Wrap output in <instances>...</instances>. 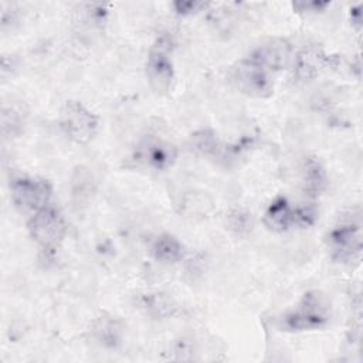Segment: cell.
I'll list each match as a JSON object with an SVG mask.
<instances>
[{
  "mask_svg": "<svg viewBox=\"0 0 363 363\" xmlns=\"http://www.w3.org/2000/svg\"><path fill=\"white\" fill-rule=\"evenodd\" d=\"M252 227V218L251 214L242 213V211H235L234 214L230 216V228H234L238 234L240 233H247Z\"/></svg>",
  "mask_w": 363,
  "mask_h": 363,
  "instance_id": "ac0fdd59",
  "label": "cell"
},
{
  "mask_svg": "<svg viewBox=\"0 0 363 363\" xmlns=\"http://www.w3.org/2000/svg\"><path fill=\"white\" fill-rule=\"evenodd\" d=\"M295 51L292 44L282 37H269L261 41L248 55L251 61L267 71H282L294 64Z\"/></svg>",
  "mask_w": 363,
  "mask_h": 363,
  "instance_id": "9c48e42d",
  "label": "cell"
},
{
  "mask_svg": "<svg viewBox=\"0 0 363 363\" xmlns=\"http://www.w3.org/2000/svg\"><path fill=\"white\" fill-rule=\"evenodd\" d=\"M332 319L329 298L320 291H308L295 306L279 315L277 326L289 333L311 332L325 328Z\"/></svg>",
  "mask_w": 363,
  "mask_h": 363,
  "instance_id": "6da1fadb",
  "label": "cell"
},
{
  "mask_svg": "<svg viewBox=\"0 0 363 363\" xmlns=\"http://www.w3.org/2000/svg\"><path fill=\"white\" fill-rule=\"evenodd\" d=\"M264 225L274 233H284L295 227V208L285 197H277L264 213Z\"/></svg>",
  "mask_w": 363,
  "mask_h": 363,
  "instance_id": "8fae6325",
  "label": "cell"
},
{
  "mask_svg": "<svg viewBox=\"0 0 363 363\" xmlns=\"http://www.w3.org/2000/svg\"><path fill=\"white\" fill-rule=\"evenodd\" d=\"M330 257L336 262L357 261L362 254V228L360 223L346 221L335 227L326 237Z\"/></svg>",
  "mask_w": 363,
  "mask_h": 363,
  "instance_id": "52a82bcc",
  "label": "cell"
},
{
  "mask_svg": "<svg viewBox=\"0 0 363 363\" xmlns=\"http://www.w3.org/2000/svg\"><path fill=\"white\" fill-rule=\"evenodd\" d=\"M150 252L159 262L174 264L184 257V245L173 234L163 233L153 240Z\"/></svg>",
  "mask_w": 363,
  "mask_h": 363,
  "instance_id": "7c38bea8",
  "label": "cell"
},
{
  "mask_svg": "<svg viewBox=\"0 0 363 363\" xmlns=\"http://www.w3.org/2000/svg\"><path fill=\"white\" fill-rule=\"evenodd\" d=\"M360 9H362L360 4L350 9V21L356 28L362 27V11H360Z\"/></svg>",
  "mask_w": 363,
  "mask_h": 363,
  "instance_id": "44dd1931",
  "label": "cell"
},
{
  "mask_svg": "<svg viewBox=\"0 0 363 363\" xmlns=\"http://www.w3.org/2000/svg\"><path fill=\"white\" fill-rule=\"evenodd\" d=\"M173 7H174L176 13L187 16V14H194V13L203 10L204 7H207V3L197 1V0H179V1L173 3Z\"/></svg>",
  "mask_w": 363,
  "mask_h": 363,
  "instance_id": "d6986e66",
  "label": "cell"
},
{
  "mask_svg": "<svg viewBox=\"0 0 363 363\" xmlns=\"http://www.w3.org/2000/svg\"><path fill=\"white\" fill-rule=\"evenodd\" d=\"M140 308L146 311V313L156 316V318H163L166 315H172L174 306L172 305L170 299H167L162 294H147L143 295Z\"/></svg>",
  "mask_w": 363,
  "mask_h": 363,
  "instance_id": "e0dca14e",
  "label": "cell"
},
{
  "mask_svg": "<svg viewBox=\"0 0 363 363\" xmlns=\"http://www.w3.org/2000/svg\"><path fill=\"white\" fill-rule=\"evenodd\" d=\"M329 6L328 1H296L294 3V9L298 11H308V13H318V11H323L326 7Z\"/></svg>",
  "mask_w": 363,
  "mask_h": 363,
  "instance_id": "ffe728a7",
  "label": "cell"
},
{
  "mask_svg": "<svg viewBox=\"0 0 363 363\" xmlns=\"http://www.w3.org/2000/svg\"><path fill=\"white\" fill-rule=\"evenodd\" d=\"M58 123L69 140L77 145H86L95 138L99 119L82 102L69 99L60 109Z\"/></svg>",
  "mask_w": 363,
  "mask_h": 363,
  "instance_id": "7a4b0ae2",
  "label": "cell"
},
{
  "mask_svg": "<svg viewBox=\"0 0 363 363\" xmlns=\"http://www.w3.org/2000/svg\"><path fill=\"white\" fill-rule=\"evenodd\" d=\"M10 193L18 210L35 213L48 206L52 196V186L45 179L21 176L11 182Z\"/></svg>",
  "mask_w": 363,
  "mask_h": 363,
  "instance_id": "8992f818",
  "label": "cell"
},
{
  "mask_svg": "<svg viewBox=\"0 0 363 363\" xmlns=\"http://www.w3.org/2000/svg\"><path fill=\"white\" fill-rule=\"evenodd\" d=\"M92 336L106 347H115L122 337V325L118 318L112 315H101L92 325Z\"/></svg>",
  "mask_w": 363,
  "mask_h": 363,
  "instance_id": "5bb4252c",
  "label": "cell"
},
{
  "mask_svg": "<svg viewBox=\"0 0 363 363\" xmlns=\"http://www.w3.org/2000/svg\"><path fill=\"white\" fill-rule=\"evenodd\" d=\"M190 142L194 150L204 156H220L221 153H224V147L213 129L203 128L196 130L194 133H191Z\"/></svg>",
  "mask_w": 363,
  "mask_h": 363,
  "instance_id": "9a60e30c",
  "label": "cell"
},
{
  "mask_svg": "<svg viewBox=\"0 0 363 363\" xmlns=\"http://www.w3.org/2000/svg\"><path fill=\"white\" fill-rule=\"evenodd\" d=\"M177 147L173 142L156 136H143L133 149V159L153 170H167L177 159Z\"/></svg>",
  "mask_w": 363,
  "mask_h": 363,
  "instance_id": "ba28073f",
  "label": "cell"
},
{
  "mask_svg": "<svg viewBox=\"0 0 363 363\" xmlns=\"http://www.w3.org/2000/svg\"><path fill=\"white\" fill-rule=\"evenodd\" d=\"M330 57L318 45H308L294 57V74L299 81H311L329 65Z\"/></svg>",
  "mask_w": 363,
  "mask_h": 363,
  "instance_id": "30bf717a",
  "label": "cell"
},
{
  "mask_svg": "<svg viewBox=\"0 0 363 363\" xmlns=\"http://www.w3.org/2000/svg\"><path fill=\"white\" fill-rule=\"evenodd\" d=\"M24 126V113L16 105L4 106L1 113V129L6 138H13L21 133Z\"/></svg>",
  "mask_w": 363,
  "mask_h": 363,
  "instance_id": "2e32d148",
  "label": "cell"
},
{
  "mask_svg": "<svg viewBox=\"0 0 363 363\" xmlns=\"http://www.w3.org/2000/svg\"><path fill=\"white\" fill-rule=\"evenodd\" d=\"M27 228L30 237L44 250H55L64 240L67 223L58 208L48 204L31 214Z\"/></svg>",
  "mask_w": 363,
  "mask_h": 363,
  "instance_id": "277c9868",
  "label": "cell"
},
{
  "mask_svg": "<svg viewBox=\"0 0 363 363\" xmlns=\"http://www.w3.org/2000/svg\"><path fill=\"white\" fill-rule=\"evenodd\" d=\"M302 186L309 197H318L328 186V176L316 157H306L302 164Z\"/></svg>",
  "mask_w": 363,
  "mask_h": 363,
  "instance_id": "4fadbf2b",
  "label": "cell"
},
{
  "mask_svg": "<svg viewBox=\"0 0 363 363\" xmlns=\"http://www.w3.org/2000/svg\"><path fill=\"white\" fill-rule=\"evenodd\" d=\"M231 85L241 94L265 99L274 94V81L271 72L251 61L248 57L237 61L228 71Z\"/></svg>",
  "mask_w": 363,
  "mask_h": 363,
  "instance_id": "3957f363",
  "label": "cell"
},
{
  "mask_svg": "<svg viewBox=\"0 0 363 363\" xmlns=\"http://www.w3.org/2000/svg\"><path fill=\"white\" fill-rule=\"evenodd\" d=\"M170 41L167 37H160L150 47L146 60V77L149 85L156 94L164 95L172 89L174 79L173 62L169 57Z\"/></svg>",
  "mask_w": 363,
  "mask_h": 363,
  "instance_id": "5b68a950",
  "label": "cell"
}]
</instances>
